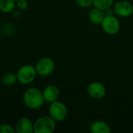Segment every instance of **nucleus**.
Returning <instances> with one entry per match:
<instances>
[{"label":"nucleus","mask_w":133,"mask_h":133,"mask_svg":"<svg viewBox=\"0 0 133 133\" xmlns=\"http://www.w3.org/2000/svg\"><path fill=\"white\" fill-rule=\"evenodd\" d=\"M16 6V2L13 0H0V12L9 13L14 11Z\"/></svg>","instance_id":"13"},{"label":"nucleus","mask_w":133,"mask_h":133,"mask_svg":"<svg viewBox=\"0 0 133 133\" xmlns=\"http://www.w3.org/2000/svg\"><path fill=\"white\" fill-rule=\"evenodd\" d=\"M88 95L95 100L102 99L106 94V88L104 85L100 82H93L87 87Z\"/></svg>","instance_id":"8"},{"label":"nucleus","mask_w":133,"mask_h":133,"mask_svg":"<svg viewBox=\"0 0 133 133\" xmlns=\"http://www.w3.org/2000/svg\"><path fill=\"white\" fill-rule=\"evenodd\" d=\"M13 1H14V2H17L18 0H13Z\"/></svg>","instance_id":"20"},{"label":"nucleus","mask_w":133,"mask_h":133,"mask_svg":"<svg viewBox=\"0 0 133 133\" xmlns=\"http://www.w3.org/2000/svg\"><path fill=\"white\" fill-rule=\"evenodd\" d=\"M37 73L40 76H48L51 75L55 67V62L52 58L44 57L41 58L34 65Z\"/></svg>","instance_id":"5"},{"label":"nucleus","mask_w":133,"mask_h":133,"mask_svg":"<svg viewBox=\"0 0 133 133\" xmlns=\"http://www.w3.org/2000/svg\"><path fill=\"white\" fill-rule=\"evenodd\" d=\"M76 3L83 8H88L93 5V0H76Z\"/></svg>","instance_id":"17"},{"label":"nucleus","mask_w":133,"mask_h":133,"mask_svg":"<svg viewBox=\"0 0 133 133\" xmlns=\"http://www.w3.org/2000/svg\"><path fill=\"white\" fill-rule=\"evenodd\" d=\"M15 128L9 124L0 125V133H15Z\"/></svg>","instance_id":"16"},{"label":"nucleus","mask_w":133,"mask_h":133,"mask_svg":"<svg viewBox=\"0 0 133 133\" xmlns=\"http://www.w3.org/2000/svg\"><path fill=\"white\" fill-rule=\"evenodd\" d=\"M114 12L119 17L127 18L133 14V5L126 0H121L114 4Z\"/></svg>","instance_id":"7"},{"label":"nucleus","mask_w":133,"mask_h":133,"mask_svg":"<svg viewBox=\"0 0 133 133\" xmlns=\"http://www.w3.org/2000/svg\"><path fill=\"white\" fill-rule=\"evenodd\" d=\"M115 0H93V5L101 10L111 8L114 5Z\"/></svg>","instance_id":"15"},{"label":"nucleus","mask_w":133,"mask_h":133,"mask_svg":"<svg viewBox=\"0 0 133 133\" xmlns=\"http://www.w3.org/2000/svg\"><path fill=\"white\" fill-rule=\"evenodd\" d=\"M17 79L22 85H29L32 83L37 78V73L35 66L26 64L22 65L16 72Z\"/></svg>","instance_id":"2"},{"label":"nucleus","mask_w":133,"mask_h":133,"mask_svg":"<svg viewBox=\"0 0 133 133\" xmlns=\"http://www.w3.org/2000/svg\"><path fill=\"white\" fill-rule=\"evenodd\" d=\"M42 93H43V96H44V99L45 102H48L49 104L57 101L60 94L58 87L55 84L48 85L44 89Z\"/></svg>","instance_id":"9"},{"label":"nucleus","mask_w":133,"mask_h":133,"mask_svg":"<svg viewBox=\"0 0 133 133\" xmlns=\"http://www.w3.org/2000/svg\"><path fill=\"white\" fill-rule=\"evenodd\" d=\"M16 4L19 10H26L28 8V2L26 0H18L16 2Z\"/></svg>","instance_id":"18"},{"label":"nucleus","mask_w":133,"mask_h":133,"mask_svg":"<svg viewBox=\"0 0 133 133\" xmlns=\"http://www.w3.org/2000/svg\"><path fill=\"white\" fill-rule=\"evenodd\" d=\"M104 14H105V16H109V15H114V9H111V8H108V9H105V10H104Z\"/></svg>","instance_id":"19"},{"label":"nucleus","mask_w":133,"mask_h":133,"mask_svg":"<svg viewBox=\"0 0 133 133\" xmlns=\"http://www.w3.org/2000/svg\"><path fill=\"white\" fill-rule=\"evenodd\" d=\"M0 43H1V35H0Z\"/></svg>","instance_id":"21"},{"label":"nucleus","mask_w":133,"mask_h":133,"mask_svg":"<svg viewBox=\"0 0 133 133\" xmlns=\"http://www.w3.org/2000/svg\"><path fill=\"white\" fill-rule=\"evenodd\" d=\"M15 132L16 133L34 132V123L28 118L23 117L19 118L15 125Z\"/></svg>","instance_id":"10"},{"label":"nucleus","mask_w":133,"mask_h":133,"mask_svg":"<svg viewBox=\"0 0 133 133\" xmlns=\"http://www.w3.org/2000/svg\"><path fill=\"white\" fill-rule=\"evenodd\" d=\"M105 16L104 10H101L97 8L92 9L89 12V18L92 23L95 25H100L101 24Z\"/></svg>","instance_id":"12"},{"label":"nucleus","mask_w":133,"mask_h":133,"mask_svg":"<svg viewBox=\"0 0 133 133\" xmlns=\"http://www.w3.org/2000/svg\"><path fill=\"white\" fill-rule=\"evenodd\" d=\"M49 115L55 122H62L68 116V108L66 105L59 101H55L50 104L48 109Z\"/></svg>","instance_id":"4"},{"label":"nucleus","mask_w":133,"mask_h":133,"mask_svg":"<svg viewBox=\"0 0 133 133\" xmlns=\"http://www.w3.org/2000/svg\"><path fill=\"white\" fill-rule=\"evenodd\" d=\"M23 101L24 104L31 110L41 108L45 102L43 93L35 87L26 90L23 96Z\"/></svg>","instance_id":"1"},{"label":"nucleus","mask_w":133,"mask_h":133,"mask_svg":"<svg viewBox=\"0 0 133 133\" xmlns=\"http://www.w3.org/2000/svg\"><path fill=\"white\" fill-rule=\"evenodd\" d=\"M101 25L102 30L108 35H115L120 30V22L114 15L105 16Z\"/></svg>","instance_id":"6"},{"label":"nucleus","mask_w":133,"mask_h":133,"mask_svg":"<svg viewBox=\"0 0 133 133\" xmlns=\"http://www.w3.org/2000/svg\"><path fill=\"white\" fill-rule=\"evenodd\" d=\"M29 1H36V0H29Z\"/></svg>","instance_id":"22"},{"label":"nucleus","mask_w":133,"mask_h":133,"mask_svg":"<svg viewBox=\"0 0 133 133\" xmlns=\"http://www.w3.org/2000/svg\"><path fill=\"white\" fill-rule=\"evenodd\" d=\"M92 133H111V129L110 125L104 121H95L90 125Z\"/></svg>","instance_id":"11"},{"label":"nucleus","mask_w":133,"mask_h":133,"mask_svg":"<svg viewBox=\"0 0 133 133\" xmlns=\"http://www.w3.org/2000/svg\"><path fill=\"white\" fill-rule=\"evenodd\" d=\"M18 79H17L16 73L15 74L13 72H7L4 74L2 77V83L5 86H8V87L13 86L16 83Z\"/></svg>","instance_id":"14"},{"label":"nucleus","mask_w":133,"mask_h":133,"mask_svg":"<svg viewBox=\"0 0 133 133\" xmlns=\"http://www.w3.org/2000/svg\"><path fill=\"white\" fill-rule=\"evenodd\" d=\"M56 122L50 116H41L34 122V133H52L56 127Z\"/></svg>","instance_id":"3"}]
</instances>
